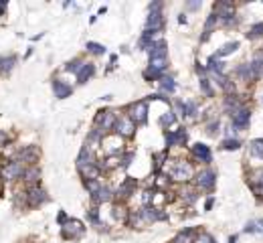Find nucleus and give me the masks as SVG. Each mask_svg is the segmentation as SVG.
<instances>
[{
  "instance_id": "de8ad7c7",
  "label": "nucleus",
  "mask_w": 263,
  "mask_h": 243,
  "mask_svg": "<svg viewBox=\"0 0 263 243\" xmlns=\"http://www.w3.org/2000/svg\"><path fill=\"white\" fill-rule=\"evenodd\" d=\"M7 7H9L7 3H0V15H5V13H7Z\"/></svg>"
},
{
  "instance_id": "2eb2a0df",
  "label": "nucleus",
  "mask_w": 263,
  "mask_h": 243,
  "mask_svg": "<svg viewBox=\"0 0 263 243\" xmlns=\"http://www.w3.org/2000/svg\"><path fill=\"white\" fill-rule=\"evenodd\" d=\"M140 213H142V219H144V221H152V223H154V221H164V219L168 217L166 213H162V211L156 209V207H144Z\"/></svg>"
},
{
  "instance_id": "4c0bfd02",
  "label": "nucleus",
  "mask_w": 263,
  "mask_h": 243,
  "mask_svg": "<svg viewBox=\"0 0 263 243\" xmlns=\"http://www.w3.org/2000/svg\"><path fill=\"white\" fill-rule=\"evenodd\" d=\"M223 148H225V150H239V148H241V142H239V140H231V138H229V140H225V142H223Z\"/></svg>"
},
{
  "instance_id": "f704fd0d",
  "label": "nucleus",
  "mask_w": 263,
  "mask_h": 243,
  "mask_svg": "<svg viewBox=\"0 0 263 243\" xmlns=\"http://www.w3.org/2000/svg\"><path fill=\"white\" fill-rule=\"evenodd\" d=\"M87 51L93 53V55H103V53H105V47L99 45V43H87Z\"/></svg>"
},
{
  "instance_id": "393cba45",
  "label": "nucleus",
  "mask_w": 263,
  "mask_h": 243,
  "mask_svg": "<svg viewBox=\"0 0 263 243\" xmlns=\"http://www.w3.org/2000/svg\"><path fill=\"white\" fill-rule=\"evenodd\" d=\"M194 229H186V231H180L174 239H172V243H194Z\"/></svg>"
},
{
  "instance_id": "e433bc0d",
  "label": "nucleus",
  "mask_w": 263,
  "mask_h": 243,
  "mask_svg": "<svg viewBox=\"0 0 263 243\" xmlns=\"http://www.w3.org/2000/svg\"><path fill=\"white\" fill-rule=\"evenodd\" d=\"M174 122H176L174 111H168V113H164V115L160 117V124H162V126H170V124H174Z\"/></svg>"
},
{
  "instance_id": "ddd939ff",
  "label": "nucleus",
  "mask_w": 263,
  "mask_h": 243,
  "mask_svg": "<svg viewBox=\"0 0 263 243\" xmlns=\"http://www.w3.org/2000/svg\"><path fill=\"white\" fill-rule=\"evenodd\" d=\"M192 158L194 160H199V162H205V164H209L211 160H213V154H211V148L207 146V144H194L192 146Z\"/></svg>"
},
{
  "instance_id": "c756f323",
  "label": "nucleus",
  "mask_w": 263,
  "mask_h": 243,
  "mask_svg": "<svg viewBox=\"0 0 263 243\" xmlns=\"http://www.w3.org/2000/svg\"><path fill=\"white\" fill-rule=\"evenodd\" d=\"M251 154L259 160H263V142L261 140H253L251 142Z\"/></svg>"
},
{
  "instance_id": "a19ab883",
  "label": "nucleus",
  "mask_w": 263,
  "mask_h": 243,
  "mask_svg": "<svg viewBox=\"0 0 263 243\" xmlns=\"http://www.w3.org/2000/svg\"><path fill=\"white\" fill-rule=\"evenodd\" d=\"M11 142V136L7 134V132H3V130H0V146H7Z\"/></svg>"
},
{
  "instance_id": "4468645a",
  "label": "nucleus",
  "mask_w": 263,
  "mask_h": 243,
  "mask_svg": "<svg viewBox=\"0 0 263 243\" xmlns=\"http://www.w3.org/2000/svg\"><path fill=\"white\" fill-rule=\"evenodd\" d=\"M53 93H55L57 99H65V97H69V95L73 93V87L55 77V79H53Z\"/></svg>"
},
{
  "instance_id": "412c9836",
  "label": "nucleus",
  "mask_w": 263,
  "mask_h": 243,
  "mask_svg": "<svg viewBox=\"0 0 263 243\" xmlns=\"http://www.w3.org/2000/svg\"><path fill=\"white\" fill-rule=\"evenodd\" d=\"M237 49H239V41H231V43H225V45H223V47H221L213 57H215V59H221V57H227V55L235 53Z\"/></svg>"
},
{
  "instance_id": "6e6552de",
  "label": "nucleus",
  "mask_w": 263,
  "mask_h": 243,
  "mask_svg": "<svg viewBox=\"0 0 263 243\" xmlns=\"http://www.w3.org/2000/svg\"><path fill=\"white\" fill-rule=\"evenodd\" d=\"M113 132H115L117 136L132 138V136H134V132H136V124L129 119V115H121V117H117V122H115Z\"/></svg>"
},
{
  "instance_id": "79ce46f5",
  "label": "nucleus",
  "mask_w": 263,
  "mask_h": 243,
  "mask_svg": "<svg viewBox=\"0 0 263 243\" xmlns=\"http://www.w3.org/2000/svg\"><path fill=\"white\" fill-rule=\"evenodd\" d=\"M207 132H209L211 136H215V134L219 132V119H217V122H213V124H209V130H207Z\"/></svg>"
},
{
  "instance_id": "4be33fe9",
  "label": "nucleus",
  "mask_w": 263,
  "mask_h": 243,
  "mask_svg": "<svg viewBox=\"0 0 263 243\" xmlns=\"http://www.w3.org/2000/svg\"><path fill=\"white\" fill-rule=\"evenodd\" d=\"M91 199H93V203H97V205H99V203H109V201L113 199V193H111V189L101 187V189H99Z\"/></svg>"
},
{
  "instance_id": "f3484780",
  "label": "nucleus",
  "mask_w": 263,
  "mask_h": 243,
  "mask_svg": "<svg viewBox=\"0 0 263 243\" xmlns=\"http://www.w3.org/2000/svg\"><path fill=\"white\" fill-rule=\"evenodd\" d=\"M162 23H164L162 13H150L148 23H146V31H150V33H158V31L162 29Z\"/></svg>"
},
{
  "instance_id": "39448f33",
  "label": "nucleus",
  "mask_w": 263,
  "mask_h": 243,
  "mask_svg": "<svg viewBox=\"0 0 263 243\" xmlns=\"http://www.w3.org/2000/svg\"><path fill=\"white\" fill-rule=\"evenodd\" d=\"M249 122H251V109L247 105H241L231 113V124L235 130H245L249 126Z\"/></svg>"
},
{
  "instance_id": "a211bd4d",
  "label": "nucleus",
  "mask_w": 263,
  "mask_h": 243,
  "mask_svg": "<svg viewBox=\"0 0 263 243\" xmlns=\"http://www.w3.org/2000/svg\"><path fill=\"white\" fill-rule=\"evenodd\" d=\"M17 65V57L15 55H0V73L9 75Z\"/></svg>"
},
{
  "instance_id": "7ed1b4c3",
  "label": "nucleus",
  "mask_w": 263,
  "mask_h": 243,
  "mask_svg": "<svg viewBox=\"0 0 263 243\" xmlns=\"http://www.w3.org/2000/svg\"><path fill=\"white\" fill-rule=\"evenodd\" d=\"M194 170L188 162H182V160H174L172 166H170V178L176 180V183H188L192 178Z\"/></svg>"
},
{
  "instance_id": "473e14b6",
  "label": "nucleus",
  "mask_w": 263,
  "mask_h": 243,
  "mask_svg": "<svg viewBox=\"0 0 263 243\" xmlns=\"http://www.w3.org/2000/svg\"><path fill=\"white\" fill-rule=\"evenodd\" d=\"M261 35H263V23H257V25H253V27L249 29L247 39H259Z\"/></svg>"
},
{
  "instance_id": "ea45409f",
  "label": "nucleus",
  "mask_w": 263,
  "mask_h": 243,
  "mask_svg": "<svg viewBox=\"0 0 263 243\" xmlns=\"http://www.w3.org/2000/svg\"><path fill=\"white\" fill-rule=\"evenodd\" d=\"M201 91L207 95V97H213V89L209 85V79H201Z\"/></svg>"
},
{
  "instance_id": "cd10ccee",
  "label": "nucleus",
  "mask_w": 263,
  "mask_h": 243,
  "mask_svg": "<svg viewBox=\"0 0 263 243\" xmlns=\"http://www.w3.org/2000/svg\"><path fill=\"white\" fill-rule=\"evenodd\" d=\"M180 111H182V115L196 117V113H199V105H196L194 101H184V103H182V107H180Z\"/></svg>"
},
{
  "instance_id": "dca6fc26",
  "label": "nucleus",
  "mask_w": 263,
  "mask_h": 243,
  "mask_svg": "<svg viewBox=\"0 0 263 243\" xmlns=\"http://www.w3.org/2000/svg\"><path fill=\"white\" fill-rule=\"evenodd\" d=\"M93 73H95V65L93 63H83L81 65V69L77 71V83H87L91 77H93Z\"/></svg>"
},
{
  "instance_id": "37998d69",
  "label": "nucleus",
  "mask_w": 263,
  "mask_h": 243,
  "mask_svg": "<svg viewBox=\"0 0 263 243\" xmlns=\"http://www.w3.org/2000/svg\"><path fill=\"white\" fill-rule=\"evenodd\" d=\"M107 168H113V166H119V156H111L109 160H107V164H105Z\"/></svg>"
},
{
  "instance_id": "f8f14e48",
  "label": "nucleus",
  "mask_w": 263,
  "mask_h": 243,
  "mask_svg": "<svg viewBox=\"0 0 263 243\" xmlns=\"http://www.w3.org/2000/svg\"><path fill=\"white\" fill-rule=\"evenodd\" d=\"M136 187H138V180L136 178H125L121 185H119V189L115 191V197L119 199V201H125V199H129L132 195H134V191H136Z\"/></svg>"
},
{
  "instance_id": "423d86ee",
  "label": "nucleus",
  "mask_w": 263,
  "mask_h": 243,
  "mask_svg": "<svg viewBox=\"0 0 263 243\" xmlns=\"http://www.w3.org/2000/svg\"><path fill=\"white\" fill-rule=\"evenodd\" d=\"M25 197H27V205H29V207H41L43 203H47V201H49L47 191H45V189H41L39 185L29 187V191L25 193Z\"/></svg>"
},
{
  "instance_id": "aec40b11",
  "label": "nucleus",
  "mask_w": 263,
  "mask_h": 243,
  "mask_svg": "<svg viewBox=\"0 0 263 243\" xmlns=\"http://www.w3.org/2000/svg\"><path fill=\"white\" fill-rule=\"evenodd\" d=\"M249 69H251V81H255V79L261 77V73H263V55L261 53L249 63Z\"/></svg>"
},
{
  "instance_id": "6ab92c4d",
  "label": "nucleus",
  "mask_w": 263,
  "mask_h": 243,
  "mask_svg": "<svg viewBox=\"0 0 263 243\" xmlns=\"http://www.w3.org/2000/svg\"><path fill=\"white\" fill-rule=\"evenodd\" d=\"M23 178H25V183H29L31 187H35V185L39 183V178H41V168H39V166H27Z\"/></svg>"
},
{
  "instance_id": "5701e85b",
  "label": "nucleus",
  "mask_w": 263,
  "mask_h": 243,
  "mask_svg": "<svg viewBox=\"0 0 263 243\" xmlns=\"http://www.w3.org/2000/svg\"><path fill=\"white\" fill-rule=\"evenodd\" d=\"M148 53H150V59H154V57H168L166 53V43L164 41H156L150 49H148Z\"/></svg>"
},
{
  "instance_id": "1a4fd4ad",
  "label": "nucleus",
  "mask_w": 263,
  "mask_h": 243,
  "mask_svg": "<svg viewBox=\"0 0 263 243\" xmlns=\"http://www.w3.org/2000/svg\"><path fill=\"white\" fill-rule=\"evenodd\" d=\"M194 183H196V187L203 189V191H213L215 185H217V172L211 170V168H205V170H201V172L196 174Z\"/></svg>"
},
{
  "instance_id": "72a5a7b5",
  "label": "nucleus",
  "mask_w": 263,
  "mask_h": 243,
  "mask_svg": "<svg viewBox=\"0 0 263 243\" xmlns=\"http://www.w3.org/2000/svg\"><path fill=\"white\" fill-rule=\"evenodd\" d=\"M113 217L119 219V221H127V213H125V207H123L121 203L113 207Z\"/></svg>"
},
{
  "instance_id": "58836bf2",
  "label": "nucleus",
  "mask_w": 263,
  "mask_h": 243,
  "mask_svg": "<svg viewBox=\"0 0 263 243\" xmlns=\"http://www.w3.org/2000/svg\"><path fill=\"white\" fill-rule=\"evenodd\" d=\"M194 243H215V239L209 235V233H199L194 237Z\"/></svg>"
},
{
  "instance_id": "49530a36",
  "label": "nucleus",
  "mask_w": 263,
  "mask_h": 243,
  "mask_svg": "<svg viewBox=\"0 0 263 243\" xmlns=\"http://www.w3.org/2000/svg\"><path fill=\"white\" fill-rule=\"evenodd\" d=\"M57 223H61V225H65V223H67V215H65V211H61V213L57 215Z\"/></svg>"
},
{
  "instance_id": "20e7f679",
  "label": "nucleus",
  "mask_w": 263,
  "mask_h": 243,
  "mask_svg": "<svg viewBox=\"0 0 263 243\" xmlns=\"http://www.w3.org/2000/svg\"><path fill=\"white\" fill-rule=\"evenodd\" d=\"M85 233V227H83V223L81 221H77V219H67V223L63 225V229H61V237L63 239H79L81 235Z\"/></svg>"
},
{
  "instance_id": "09e8293b",
  "label": "nucleus",
  "mask_w": 263,
  "mask_h": 243,
  "mask_svg": "<svg viewBox=\"0 0 263 243\" xmlns=\"http://www.w3.org/2000/svg\"><path fill=\"white\" fill-rule=\"evenodd\" d=\"M199 7H201V3H190V5H188V9H190V11H196Z\"/></svg>"
},
{
  "instance_id": "a878e982",
  "label": "nucleus",
  "mask_w": 263,
  "mask_h": 243,
  "mask_svg": "<svg viewBox=\"0 0 263 243\" xmlns=\"http://www.w3.org/2000/svg\"><path fill=\"white\" fill-rule=\"evenodd\" d=\"M180 199H182L184 203H188V205H192V203H196V199H199V195H196V189H190V187H184V189L180 191Z\"/></svg>"
},
{
  "instance_id": "c03bdc74",
  "label": "nucleus",
  "mask_w": 263,
  "mask_h": 243,
  "mask_svg": "<svg viewBox=\"0 0 263 243\" xmlns=\"http://www.w3.org/2000/svg\"><path fill=\"white\" fill-rule=\"evenodd\" d=\"M89 221H91V223H97V221H99V215H97V209H95V207L89 211Z\"/></svg>"
},
{
  "instance_id": "f03ea898",
  "label": "nucleus",
  "mask_w": 263,
  "mask_h": 243,
  "mask_svg": "<svg viewBox=\"0 0 263 243\" xmlns=\"http://www.w3.org/2000/svg\"><path fill=\"white\" fill-rule=\"evenodd\" d=\"M115 122H117V113H115L113 109H101V111H97V115H95V128L101 130V134H105V132H111V130H113Z\"/></svg>"
},
{
  "instance_id": "9b49d317",
  "label": "nucleus",
  "mask_w": 263,
  "mask_h": 243,
  "mask_svg": "<svg viewBox=\"0 0 263 243\" xmlns=\"http://www.w3.org/2000/svg\"><path fill=\"white\" fill-rule=\"evenodd\" d=\"M164 138H166V146L172 148V146H184L188 134H186L184 128H178V130H170V132H166Z\"/></svg>"
},
{
  "instance_id": "7c9ffc66",
  "label": "nucleus",
  "mask_w": 263,
  "mask_h": 243,
  "mask_svg": "<svg viewBox=\"0 0 263 243\" xmlns=\"http://www.w3.org/2000/svg\"><path fill=\"white\" fill-rule=\"evenodd\" d=\"M83 187H85V189H87V193L93 197V195H95V193H97L103 185H101L99 180H83Z\"/></svg>"
},
{
  "instance_id": "8fccbe9b",
  "label": "nucleus",
  "mask_w": 263,
  "mask_h": 243,
  "mask_svg": "<svg viewBox=\"0 0 263 243\" xmlns=\"http://www.w3.org/2000/svg\"><path fill=\"white\" fill-rule=\"evenodd\" d=\"M196 73H199V75H201V73H207V69L201 67V63H196Z\"/></svg>"
},
{
  "instance_id": "3c124183",
  "label": "nucleus",
  "mask_w": 263,
  "mask_h": 243,
  "mask_svg": "<svg viewBox=\"0 0 263 243\" xmlns=\"http://www.w3.org/2000/svg\"><path fill=\"white\" fill-rule=\"evenodd\" d=\"M261 183H263V170H261Z\"/></svg>"
},
{
  "instance_id": "a18cd8bd",
  "label": "nucleus",
  "mask_w": 263,
  "mask_h": 243,
  "mask_svg": "<svg viewBox=\"0 0 263 243\" xmlns=\"http://www.w3.org/2000/svg\"><path fill=\"white\" fill-rule=\"evenodd\" d=\"M245 231H247V233H257V231H259V227H257V223H247Z\"/></svg>"
},
{
  "instance_id": "b1692460",
  "label": "nucleus",
  "mask_w": 263,
  "mask_h": 243,
  "mask_svg": "<svg viewBox=\"0 0 263 243\" xmlns=\"http://www.w3.org/2000/svg\"><path fill=\"white\" fill-rule=\"evenodd\" d=\"M166 65H168V57H154V59H150V65H148V69H152V71H158V73H164Z\"/></svg>"
},
{
  "instance_id": "f257e3e1",
  "label": "nucleus",
  "mask_w": 263,
  "mask_h": 243,
  "mask_svg": "<svg viewBox=\"0 0 263 243\" xmlns=\"http://www.w3.org/2000/svg\"><path fill=\"white\" fill-rule=\"evenodd\" d=\"M39 158H41V150H39L37 146H23V148L15 154L13 160L21 162V164L27 168V166H37Z\"/></svg>"
},
{
  "instance_id": "bb28decb",
  "label": "nucleus",
  "mask_w": 263,
  "mask_h": 243,
  "mask_svg": "<svg viewBox=\"0 0 263 243\" xmlns=\"http://www.w3.org/2000/svg\"><path fill=\"white\" fill-rule=\"evenodd\" d=\"M217 23H219V17L213 13V15L207 19V23H205V35H203V39H201V41H207V39L211 37V31L215 29V25H217Z\"/></svg>"
},
{
  "instance_id": "c9c22d12",
  "label": "nucleus",
  "mask_w": 263,
  "mask_h": 243,
  "mask_svg": "<svg viewBox=\"0 0 263 243\" xmlns=\"http://www.w3.org/2000/svg\"><path fill=\"white\" fill-rule=\"evenodd\" d=\"M81 65H83V61H81V59H73V61H69V63L65 65V71H71V73H77V71L81 69Z\"/></svg>"
},
{
  "instance_id": "c85d7f7f",
  "label": "nucleus",
  "mask_w": 263,
  "mask_h": 243,
  "mask_svg": "<svg viewBox=\"0 0 263 243\" xmlns=\"http://www.w3.org/2000/svg\"><path fill=\"white\" fill-rule=\"evenodd\" d=\"M235 73H237L243 81H251V69H249V65H247V63H241V65L235 69Z\"/></svg>"
},
{
  "instance_id": "0eeeda50",
  "label": "nucleus",
  "mask_w": 263,
  "mask_h": 243,
  "mask_svg": "<svg viewBox=\"0 0 263 243\" xmlns=\"http://www.w3.org/2000/svg\"><path fill=\"white\" fill-rule=\"evenodd\" d=\"M23 174H25V166L17 160L5 162L3 170H0V176H3L5 180H19V178H23Z\"/></svg>"
},
{
  "instance_id": "2f4dec72",
  "label": "nucleus",
  "mask_w": 263,
  "mask_h": 243,
  "mask_svg": "<svg viewBox=\"0 0 263 243\" xmlns=\"http://www.w3.org/2000/svg\"><path fill=\"white\" fill-rule=\"evenodd\" d=\"M160 85H162V89L168 91V93H174V89H176V83H174L172 77H162V79H160Z\"/></svg>"
},
{
  "instance_id": "9d476101",
  "label": "nucleus",
  "mask_w": 263,
  "mask_h": 243,
  "mask_svg": "<svg viewBox=\"0 0 263 243\" xmlns=\"http://www.w3.org/2000/svg\"><path fill=\"white\" fill-rule=\"evenodd\" d=\"M129 119L134 122L136 126L140 124H146V119H148V103L146 101H138L134 105H129Z\"/></svg>"
}]
</instances>
